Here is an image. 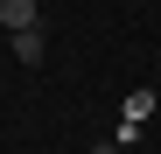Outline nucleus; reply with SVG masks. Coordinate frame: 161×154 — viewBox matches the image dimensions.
Wrapping results in <instances>:
<instances>
[{"instance_id": "7ed1b4c3", "label": "nucleus", "mask_w": 161, "mask_h": 154, "mask_svg": "<svg viewBox=\"0 0 161 154\" xmlns=\"http://www.w3.org/2000/svg\"><path fill=\"white\" fill-rule=\"evenodd\" d=\"M147 112H154V91H133L126 105H119V119H133V126H147Z\"/></svg>"}, {"instance_id": "20e7f679", "label": "nucleus", "mask_w": 161, "mask_h": 154, "mask_svg": "<svg viewBox=\"0 0 161 154\" xmlns=\"http://www.w3.org/2000/svg\"><path fill=\"white\" fill-rule=\"evenodd\" d=\"M112 154H140V147H112Z\"/></svg>"}, {"instance_id": "f03ea898", "label": "nucleus", "mask_w": 161, "mask_h": 154, "mask_svg": "<svg viewBox=\"0 0 161 154\" xmlns=\"http://www.w3.org/2000/svg\"><path fill=\"white\" fill-rule=\"evenodd\" d=\"M7 49H14V63H28V70H35V63H42V28H14Z\"/></svg>"}, {"instance_id": "f257e3e1", "label": "nucleus", "mask_w": 161, "mask_h": 154, "mask_svg": "<svg viewBox=\"0 0 161 154\" xmlns=\"http://www.w3.org/2000/svg\"><path fill=\"white\" fill-rule=\"evenodd\" d=\"M0 28H42V7H35V0H0Z\"/></svg>"}]
</instances>
